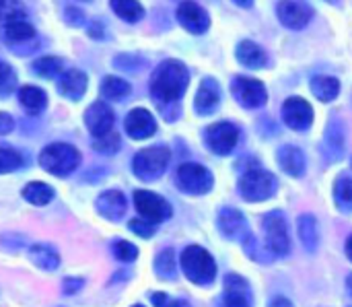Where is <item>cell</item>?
I'll use <instances>...</instances> for the list:
<instances>
[{"label": "cell", "mask_w": 352, "mask_h": 307, "mask_svg": "<svg viewBox=\"0 0 352 307\" xmlns=\"http://www.w3.org/2000/svg\"><path fill=\"white\" fill-rule=\"evenodd\" d=\"M217 225H219V231L227 237V240H245L250 235V229H248V221L245 217L241 215V211L237 209H221L219 217H217Z\"/></svg>", "instance_id": "cell-15"}, {"label": "cell", "mask_w": 352, "mask_h": 307, "mask_svg": "<svg viewBox=\"0 0 352 307\" xmlns=\"http://www.w3.org/2000/svg\"><path fill=\"white\" fill-rule=\"evenodd\" d=\"M270 307H291V301H289V299L278 297V299H274V301H272V306Z\"/></svg>", "instance_id": "cell-44"}, {"label": "cell", "mask_w": 352, "mask_h": 307, "mask_svg": "<svg viewBox=\"0 0 352 307\" xmlns=\"http://www.w3.org/2000/svg\"><path fill=\"white\" fill-rule=\"evenodd\" d=\"M169 159H171V153L167 147H148L136 153L132 161V169L136 178L144 182H153L163 176V171L169 165Z\"/></svg>", "instance_id": "cell-5"}, {"label": "cell", "mask_w": 352, "mask_h": 307, "mask_svg": "<svg viewBox=\"0 0 352 307\" xmlns=\"http://www.w3.org/2000/svg\"><path fill=\"white\" fill-rule=\"evenodd\" d=\"M278 165L283 171H287L293 178H301L305 173V155L301 149L293 147V145H285L278 149Z\"/></svg>", "instance_id": "cell-21"}, {"label": "cell", "mask_w": 352, "mask_h": 307, "mask_svg": "<svg viewBox=\"0 0 352 307\" xmlns=\"http://www.w3.org/2000/svg\"><path fill=\"white\" fill-rule=\"evenodd\" d=\"M64 21L70 23V25H80V23L85 21V14H82V10H78V8L66 6V8H64Z\"/></svg>", "instance_id": "cell-41"}, {"label": "cell", "mask_w": 352, "mask_h": 307, "mask_svg": "<svg viewBox=\"0 0 352 307\" xmlns=\"http://www.w3.org/2000/svg\"><path fill=\"white\" fill-rule=\"evenodd\" d=\"M111 252L118 260L122 262H134L138 258V248L126 240H116L113 246H111Z\"/></svg>", "instance_id": "cell-36"}, {"label": "cell", "mask_w": 352, "mask_h": 307, "mask_svg": "<svg viewBox=\"0 0 352 307\" xmlns=\"http://www.w3.org/2000/svg\"><path fill=\"white\" fill-rule=\"evenodd\" d=\"M262 229H264L266 248L274 256H287L291 252V235H289L287 217L280 211L268 213L262 221Z\"/></svg>", "instance_id": "cell-6"}, {"label": "cell", "mask_w": 352, "mask_h": 307, "mask_svg": "<svg viewBox=\"0 0 352 307\" xmlns=\"http://www.w3.org/2000/svg\"><path fill=\"white\" fill-rule=\"evenodd\" d=\"M19 101H21V105H23L29 114L37 116V114H41V112L45 109V105H47V95H45V91L39 89V87L25 85V87L19 89Z\"/></svg>", "instance_id": "cell-24"}, {"label": "cell", "mask_w": 352, "mask_h": 307, "mask_svg": "<svg viewBox=\"0 0 352 307\" xmlns=\"http://www.w3.org/2000/svg\"><path fill=\"white\" fill-rule=\"evenodd\" d=\"M113 122H116V116H113V109L103 103V101H95L87 107L85 112V124H87V130L95 136V138H103L107 134L113 132Z\"/></svg>", "instance_id": "cell-11"}, {"label": "cell", "mask_w": 352, "mask_h": 307, "mask_svg": "<svg viewBox=\"0 0 352 307\" xmlns=\"http://www.w3.org/2000/svg\"><path fill=\"white\" fill-rule=\"evenodd\" d=\"M29 260L41 271H56L60 266V254L50 244H33L29 248Z\"/></svg>", "instance_id": "cell-23"}, {"label": "cell", "mask_w": 352, "mask_h": 307, "mask_svg": "<svg viewBox=\"0 0 352 307\" xmlns=\"http://www.w3.org/2000/svg\"><path fill=\"white\" fill-rule=\"evenodd\" d=\"M12 128H14V120H12V116H8V114L0 112V136H2V134H8Z\"/></svg>", "instance_id": "cell-43"}, {"label": "cell", "mask_w": 352, "mask_h": 307, "mask_svg": "<svg viewBox=\"0 0 352 307\" xmlns=\"http://www.w3.org/2000/svg\"><path fill=\"white\" fill-rule=\"evenodd\" d=\"M111 8L126 23H136V21H140L144 17L142 4L140 2H134V0H113L111 2Z\"/></svg>", "instance_id": "cell-30"}, {"label": "cell", "mask_w": 352, "mask_h": 307, "mask_svg": "<svg viewBox=\"0 0 352 307\" xmlns=\"http://www.w3.org/2000/svg\"><path fill=\"white\" fill-rule=\"evenodd\" d=\"M132 307H144V306H132Z\"/></svg>", "instance_id": "cell-47"}, {"label": "cell", "mask_w": 352, "mask_h": 307, "mask_svg": "<svg viewBox=\"0 0 352 307\" xmlns=\"http://www.w3.org/2000/svg\"><path fill=\"white\" fill-rule=\"evenodd\" d=\"M278 182L270 171L264 169H248L243 171V176L239 178V192L243 196V200L248 202H262L268 200L276 194Z\"/></svg>", "instance_id": "cell-4"}, {"label": "cell", "mask_w": 352, "mask_h": 307, "mask_svg": "<svg viewBox=\"0 0 352 307\" xmlns=\"http://www.w3.org/2000/svg\"><path fill=\"white\" fill-rule=\"evenodd\" d=\"M346 289H349V295L352 297V275L346 279Z\"/></svg>", "instance_id": "cell-46"}, {"label": "cell", "mask_w": 352, "mask_h": 307, "mask_svg": "<svg viewBox=\"0 0 352 307\" xmlns=\"http://www.w3.org/2000/svg\"><path fill=\"white\" fill-rule=\"evenodd\" d=\"M132 93V87L128 81L120 78V76H105L103 83H101V95L105 99H113V101H120L124 97H128Z\"/></svg>", "instance_id": "cell-29"}, {"label": "cell", "mask_w": 352, "mask_h": 307, "mask_svg": "<svg viewBox=\"0 0 352 307\" xmlns=\"http://www.w3.org/2000/svg\"><path fill=\"white\" fill-rule=\"evenodd\" d=\"M182 271L196 285H210L217 279L214 258L200 246H188L182 254Z\"/></svg>", "instance_id": "cell-3"}, {"label": "cell", "mask_w": 352, "mask_h": 307, "mask_svg": "<svg viewBox=\"0 0 352 307\" xmlns=\"http://www.w3.org/2000/svg\"><path fill=\"white\" fill-rule=\"evenodd\" d=\"M155 271L161 279H175V254L173 250H163L157 258H155Z\"/></svg>", "instance_id": "cell-33"}, {"label": "cell", "mask_w": 352, "mask_h": 307, "mask_svg": "<svg viewBox=\"0 0 352 307\" xmlns=\"http://www.w3.org/2000/svg\"><path fill=\"white\" fill-rule=\"evenodd\" d=\"M124 128H126V134L134 140H142V138H148L157 132V122L153 118V114L144 107H136L132 109L126 120H124Z\"/></svg>", "instance_id": "cell-14"}, {"label": "cell", "mask_w": 352, "mask_h": 307, "mask_svg": "<svg viewBox=\"0 0 352 307\" xmlns=\"http://www.w3.org/2000/svg\"><path fill=\"white\" fill-rule=\"evenodd\" d=\"M175 184L182 192L186 194H206L212 190V173L204 167V165H198V163H184L179 169H177V176H175Z\"/></svg>", "instance_id": "cell-7"}, {"label": "cell", "mask_w": 352, "mask_h": 307, "mask_svg": "<svg viewBox=\"0 0 352 307\" xmlns=\"http://www.w3.org/2000/svg\"><path fill=\"white\" fill-rule=\"evenodd\" d=\"M134 204H136V211L142 215L144 221L148 223H161V221H167L171 217V204L155 194V192H148V190H136L134 192Z\"/></svg>", "instance_id": "cell-8"}, {"label": "cell", "mask_w": 352, "mask_h": 307, "mask_svg": "<svg viewBox=\"0 0 352 307\" xmlns=\"http://www.w3.org/2000/svg\"><path fill=\"white\" fill-rule=\"evenodd\" d=\"M87 85H89L87 74L82 70H78V68H70V70H64L60 74L58 91H60L62 97H66L70 101H80L85 97Z\"/></svg>", "instance_id": "cell-18"}, {"label": "cell", "mask_w": 352, "mask_h": 307, "mask_svg": "<svg viewBox=\"0 0 352 307\" xmlns=\"http://www.w3.org/2000/svg\"><path fill=\"white\" fill-rule=\"evenodd\" d=\"M206 145L212 153L217 155H229L239 140V128L233 126L231 122H219L206 128L204 132Z\"/></svg>", "instance_id": "cell-10"}, {"label": "cell", "mask_w": 352, "mask_h": 307, "mask_svg": "<svg viewBox=\"0 0 352 307\" xmlns=\"http://www.w3.org/2000/svg\"><path fill=\"white\" fill-rule=\"evenodd\" d=\"M23 198L29 202V204H35V207H45L47 202H52L54 198V188L43 184V182H31L23 188Z\"/></svg>", "instance_id": "cell-27"}, {"label": "cell", "mask_w": 352, "mask_h": 307, "mask_svg": "<svg viewBox=\"0 0 352 307\" xmlns=\"http://www.w3.org/2000/svg\"><path fill=\"white\" fill-rule=\"evenodd\" d=\"M311 93L320 99V101H332L338 97L340 93V83L334 76H314L311 78Z\"/></svg>", "instance_id": "cell-26"}, {"label": "cell", "mask_w": 352, "mask_h": 307, "mask_svg": "<svg viewBox=\"0 0 352 307\" xmlns=\"http://www.w3.org/2000/svg\"><path fill=\"white\" fill-rule=\"evenodd\" d=\"M297 227H299V237H301V244L307 252H316L318 248V221L314 215H301L299 221H297Z\"/></svg>", "instance_id": "cell-25"}, {"label": "cell", "mask_w": 352, "mask_h": 307, "mask_svg": "<svg viewBox=\"0 0 352 307\" xmlns=\"http://www.w3.org/2000/svg\"><path fill=\"white\" fill-rule=\"evenodd\" d=\"M85 285V281L82 279H64V285H62V289H64V293L66 295H74L76 291H80V287Z\"/></svg>", "instance_id": "cell-42"}, {"label": "cell", "mask_w": 352, "mask_h": 307, "mask_svg": "<svg viewBox=\"0 0 352 307\" xmlns=\"http://www.w3.org/2000/svg\"><path fill=\"white\" fill-rule=\"evenodd\" d=\"M95 209L101 217L109 219V221H120L126 215L128 202L126 196L120 190H105L97 196L95 200Z\"/></svg>", "instance_id": "cell-17"}, {"label": "cell", "mask_w": 352, "mask_h": 307, "mask_svg": "<svg viewBox=\"0 0 352 307\" xmlns=\"http://www.w3.org/2000/svg\"><path fill=\"white\" fill-rule=\"evenodd\" d=\"M346 256L351 258V262H352V235L349 237V242H346Z\"/></svg>", "instance_id": "cell-45"}, {"label": "cell", "mask_w": 352, "mask_h": 307, "mask_svg": "<svg viewBox=\"0 0 352 307\" xmlns=\"http://www.w3.org/2000/svg\"><path fill=\"white\" fill-rule=\"evenodd\" d=\"M23 165V157L16 149L0 145V173H10Z\"/></svg>", "instance_id": "cell-34"}, {"label": "cell", "mask_w": 352, "mask_h": 307, "mask_svg": "<svg viewBox=\"0 0 352 307\" xmlns=\"http://www.w3.org/2000/svg\"><path fill=\"white\" fill-rule=\"evenodd\" d=\"M128 227H130V231L136 233L138 237H153V235L157 233V225H155V223H148V221H144V219H132Z\"/></svg>", "instance_id": "cell-39"}, {"label": "cell", "mask_w": 352, "mask_h": 307, "mask_svg": "<svg viewBox=\"0 0 352 307\" xmlns=\"http://www.w3.org/2000/svg\"><path fill=\"white\" fill-rule=\"evenodd\" d=\"M31 70L41 78H54L64 72V62L58 56H43L31 64Z\"/></svg>", "instance_id": "cell-28"}, {"label": "cell", "mask_w": 352, "mask_h": 307, "mask_svg": "<svg viewBox=\"0 0 352 307\" xmlns=\"http://www.w3.org/2000/svg\"><path fill=\"white\" fill-rule=\"evenodd\" d=\"M23 17H25V10L19 2H2L0 0V23L8 25L14 21H23Z\"/></svg>", "instance_id": "cell-37"}, {"label": "cell", "mask_w": 352, "mask_h": 307, "mask_svg": "<svg viewBox=\"0 0 352 307\" xmlns=\"http://www.w3.org/2000/svg\"><path fill=\"white\" fill-rule=\"evenodd\" d=\"M283 120L293 130H307L314 124V109L301 97H291L283 103Z\"/></svg>", "instance_id": "cell-12"}, {"label": "cell", "mask_w": 352, "mask_h": 307, "mask_svg": "<svg viewBox=\"0 0 352 307\" xmlns=\"http://www.w3.org/2000/svg\"><path fill=\"white\" fill-rule=\"evenodd\" d=\"M16 87V72L10 64L0 60V95L6 97L14 91Z\"/></svg>", "instance_id": "cell-35"}, {"label": "cell", "mask_w": 352, "mask_h": 307, "mask_svg": "<svg viewBox=\"0 0 352 307\" xmlns=\"http://www.w3.org/2000/svg\"><path fill=\"white\" fill-rule=\"evenodd\" d=\"M177 21L182 23L184 29H188L194 35L206 33L208 27H210L208 12L200 4H196V2H182L177 6Z\"/></svg>", "instance_id": "cell-13"}, {"label": "cell", "mask_w": 352, "mask_h": 307, "mask_svg": "<svg viewBox=\"0 0 352 307\" xmlns=\"http://www.w3.org/2000/svg\"><path fill=\"white\" fill-rule=\"evenodd\" d=\"M190 85V72L179 60H165L157 66L151 78V95L157 105L177 103Z\"/></svg>", "instance_id": "cell-1"}, {"label": "cell", "mask_w": 352, "mask_h": 307, "mask_svg": "<svg viewBox=\"0 0 352 307\" xmlns=\"http://www.w3.org/2000/svg\"><path fill=\"white\" fill-rule=\"evenodd\" d=\"M235 56H237V60H239L243 66H248V68H264V66L268 64L266 52H264L258 43H254V41H250V39H245V41H241V43L237 45Z\"/></svg>", "instance_id": "cell-22"}, {"label": "cell", "mask_w": 352, "mask_h": 307, "mask_svg": "<svg viewBox=\"0 0 352 307\" xmlns=\"http://www.w3.org/2000/svg\"><path fill=\"white\" fill-rule=\"evenodd\" d=\"M231 93L233 97L248 109H256L262 107L268 99L266 87L256 81V78H248V76H237L231 83Z\"/></svg>", "instance_id": "cell-9"}, {"label": "cell", "mask_w": 352, "mask_h": 307, "mask_svg": "<svg viewBox=\"0 0 352 307\" xmlns=\"http://www.w3.org/2000/svg\"><path fill=\"white\" fill-rule=\"evenodd\" d=\"M93 149L103 153V155H113L116 151H120V134L111 132L103 138H95L93 140Z\"/></svg>", "instance_id": "cell-38"}, {"label": "cell", "mask_w": 352, "mask_h": 307, "mask_svg": "<svg viewBox=\"0 0 352 307\" xmlns=\"http://www.w3.org/2000/svg\"><path fill=\"white\" fill-rule=\"evenodd\" d=\"M334 200L340 207V211H352V178L342 173L334 184Z\"/></svg>", "instance_id": "cell-31"}, {"label": "cell", "mask_w": 352, "mask_h": 307, "mask_svg": "<svg viewBox=\"0 0 352 307\" xmlns=\"http://www.w3.org/2000/svg\"><path fill=\"white\" fill-rule=\"evenodd\" d=\"M221 101V89L217 85L214 78H204L200 83V89L196 93V99H194V107L200 116H208L217 109Z\"/></svg>", "instance_id": "cell-20"}, {"label": "cell", "mask_w": 352, "mask_h": 307, "mask_svg": "<svg viewBox=\"0 0 352 307\" xmlns=\"http://www.w3.org/2000/svg\"><path fill=\"white\" fill-rule=\"evenodd\" d=\"M4 37L12 43H19V41H29L35 37V29L33 25L25 23V21H14V23H8L4 25Z\"/></svg>", "instance_id": "cell-32"}, {"label": "cell", "mask_w": 352, "mask_h": 307, "mask_svg": "<svg viewBox=\"0 0 352 307\" xmlns=\"http://www.w3.org/2000/svg\"><path fill=\"white\" fill-rule=\"evenodd\" d=\"M39 165L56 178H66L80 165V151L68 142L47 145L39 155Z\"/></svg>", "instance_id": "cell-2"}, {"label": "cell", "mask_w": 352, "mask_h": 307, "mask_svg": "<svg viewBox=\"0 0 352 307\" xmlns=\"http://www.w3.org/2000/svg\"><path fill=\"white\" fill-rule=\"evenodd\" d=\"M276 12L280 23L289 29H303L314 17V8L305 2H278Z\"/></svg>", "instance_id": "cell-16"}, {"label": "cell", "mask_w": 352, "mask_h": 307, "mask_svg": "<svg viewBox=\"0 0 352 307\" xmlns=\"http://www.w3.org/2000/svg\"><path fill=\"white\" fill-rule=\"evenodd\" d=\"M225 307H252L250 285L239 275H229L225 279Z\"/></svg>", "instance_id": "cell-19"}, {"label": "cell", "mask_w": 352, "mask_h": 307, "mask_svg": "<svg viewBox=\"0 0 352 307\" xmlns=\"http://www.w3.org/2000/svg\"><path fill=\"white\" fill-rule=\"evenodd\" d=\"M153 304L155 307H190L186 301H179V299H169L165 293H155L153 297Z\"/></svg>", "instance_id": "cell-40"}]
</instances>
